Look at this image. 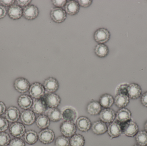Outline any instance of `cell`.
<instances>
[{"instance_id": "obj_46", "label": "cell", "mask_w": 147, "mask_h": 146, "mask_svg": "<svg viewBox=\"0 0 147 146\" xmlns=\"http://www.w3.org/2000/svg\"><path fill=\"white\" fill-rule=\"evenodd\" d=\"M144 129H145V131L147 133V121L145 123V124H144Z\"/></svg>"}, {"instance_id": "obj_6", "label": "cell", "mask_w": 147, "mask_h": 146, "mask_svg": "<svg viewBox=\"0 0 147 146\" xmlns=\"http://www.w3.org/2000/svg\"><path fill=\"white\" fill-rule=\"evenodd\" d=\"M42 98L47 106L49 108H57L61 103V98L56 93H48Z\"/></svg>"}, {"instance_id": "obj_38", "label": "cell", "mask_w": 147, "mask_h": 146, "mask_svg": "<svg viewBox=\"0 0 147 146\" xmlns=\"http://www.w3.org/2000/svg\"><path fill=\"white\" fill-rule=\"evenodd\" d=\"M9 146H26V145L22 139L15 138L10 141Z\"/></svg>"}, {"instance_id": "obj_16", "label": "cell", "mask_w": 147, "mask_h": 146, "mask_svg": "<svg viewBox=\"0 0 147 146\" xmlns=\"http://www.w3.org/2000/svg\"><path fill=\"white\" fill-rule=\"evenodd\" d=\"M43 86L45 90L49 93H53L59 88L58 81L53 77H49L45 80Z\"/></svg>"}, {"instance_id": "obj_2", "label": "cell", "mask_w": 147, "mask_h": 146, "mask_svg": "<svg viewBox=\"0 0 147 146\" xmlns=\"http://www.w3.org/2000/svg\"><path fill=\"white\" fill-rule=\"evenodd\" d=\"M44 86L39 82H34L30 86L29 89V94L34 99H39L45 95Z\"/></svg>"}, {"instance_id": "obj_29", "label": "cell", "mask_w": 147, "mask_h": 146, "mask_svg": "<svg viewBox=\"0 0 147 146\" xmlns=\"http://www.w3.org/2000/svg\"><path fill=\"white\" fill-rule=\"evenodd\" d=\"M24 139L25 141L28 145H32L38 141V135L35 131L29 130L25 133Z\"/></svg>"}, {"instance_id": "obj_25", "label": "cell", "mask_w": 147, "mask_h": 146, "mask_svg": "<svg viewBox=\"0 0 147 146\" xmlns=\"http://www.w3.org/2000/svg\"><path fill=\"white\" fill-rule=\"evenodd\" d=\"M18 104L21 109L25 110L28 109L32 105V99L28 95H21L18 98Z\"/></svg>"}, {"instance_id": "obj_19", "label": "cell", "mask_w": 147, "mask_h": 146, "mask_svg": "<svg viewBox=\"0 0 147 146\" xmlns=\"http://www.w3.org/2000/svg\"><path fill=\"white\" fill-rule=\"evenodd\" d=\"M21 120L25 125H31L35 121V115L34 112L30 110H25L21 114Z\"/></svg>"}, {"instance_id": "obj_31", "label": "cell", "mask_w": 147, "mask_h": 146, "mask_svg": "<svg viewBox=\"0 0 147 146\" xmlns=\"http://www.w3.org/2000/svg\"><path fill=\"white\" fill-rule=\"evenodd\" d=\"M36 123L39 128L45 129L50 126V119L45 115H40L36 119Z\"/></svg>"}, {"instance_id": "obj_26", "label": "cell", "mask_w": 147, "mask_h": 146, "mask_svg": "<svg viewBox=\"0 0 147 146\" xmlns=\"http://www.w3.org/2000/svg\"><path fill=\"white\" fill-rule=\"evenodd\" d=\"M129 99L127 95L117 94L115 95L114 103L118 108L120 109L125 108L129 103Z\"/></svg>"}, {"instance_id": "obj_47", "label": "cell", "mask_w": 147, "mask_h": 146, "mask_svg": "<svg viewBox=\"0 0 147 146\" xmlns=\"http://www.w3.org/2000/svg\"><path fill=\"white\" fill-rule=\"evenodd\" d=\"M133 146H141L139 145H134Z\"/></svg>"}, {"instance_id": "obj_35", "label": "cell", "mask_w": 147, "mask_h": 146, "mask_svg": "<svg viewBox=\"0 0 147 146\" xmlns=\"http://www.w3.org/2000/svg\"><path fill=\"white\" fill-rule=\"evenodd\" d=\"M10 142V137L5 132H0V146H7Z\"/></svg>"}, {"instance_id": "obj_3", "label": "cell", "mask_w": 147, "mask_h": 146, "mask_svg": "<svg viewBox=\"0 0 147 146\" xmlns=\"http://www.w3.org/2000/svg\"><path fill=\"white\" fill-rule=\"evenodd\" d=\"M110 37V33L106 28H99L94 33V40L99 44H104L107 43L109 40Z\"/></svg>"}, {"instance_id": "obj_28", "label": "cell", "mask_w": 147, "mask_h": 146, "mask_svg": "<svg viewBox=\"0 0 147 146\" xmlns=\"http://www.w3.org/2000/svg\"><path fill=\"white\" fill-rule=\"evenodd\" d=\"M101 105L97 101H92L89 103L87 106V112L91 115H96L101 111Z\"/></svg>"}, {"instance_id": "obj_24", "label": "cell", "mask_w": 147, "mask_h": 146, "mask_svg": "<svg viewBox=\"0 0 147 146\" xmlns=\"http://www.w3.org/2000/svg\"><path fill=\"white\" fill-rule=\"evenodd\" d=\"M91 128L93 133L98 135L105 133L108 130V128L105 123L101 121H97L93 123Z\"/></svg>"}, {"instance_id": "obj_1", "label": "cell", "mask_w": 147, "mask_h": 146, "mask_svg": "<svg viewBox=\"0 0 147 146\" xmlns=\"http://www.w3.org/2000/svg\"><path fill=\"white\" fill-rule=\"evenodd\" d=\"M120 124L122 133L128 137H134L139 132V126L135 122L132 120L123 123H120Z\"/></svg>"}, {"instance_id": "obj_18", "label": "cell", "mask_w": 147, "mask_h": 146, "mask_svg": "<svg viewBox=\"0 0 147 146\" xmlns=\"http://www.w3.org/2000/svg\"><path fill=\"white\" fill-rule=\"evenodd\" d=\"M132 113L128 109L123 108L119 109L116 115V121L123 123L131 120Z\"/></svg>"}, {"instance_id": "obj_4", "label": "cell", "mask_w": 147, "mask_h": 146, "mask_svg": "<svg viewBox=\"0 0 147 146\" xmlns=\"http://www.w3.org/2000/svg\"><path fill=\"white\" fill-rule=\"evenodd\" d=\"M50 15L52 20L56 23H62L67 18V13L62 8L54 7L52 9Z\"/></svg>"}, {"instance_id": "obj_23", "label": "cell", "mask_w": 147, "mask_h": 146, "mask_svg": "<svg viewBox=\"0 0 147 146\" xmlns=\"http://www.w3.org/2000/svg\"><path fill=\"white\" fill-rule=\"evenodd\" d=\"M45 114L52 121L58 122L62 118L61 111L57 108H49L47 110Z\"/></svg>"}, {"instance_id": "obj_33", "label": "cell", "mask_w": 147, "mask_h": 146, "mask_svg": "<svg viewBox=\"0 0 147 146\" xmlns=\"http://www.w3.org/2000/svg\"><path fill=\"white\" fill-rule=\"evenodd\" d=\"M136 143L141 146L147 145V133L146 131H139L135 135Z\"/></svg>"}, {"instance_id": "obj_13", "label": "cell", "mask_w": 147, "mask_h": 146, "mask_svg": "<svg viewBox=\"0 0 147 146\" xmlns=\"http://www.w3.org/2000/svg\"><path fill=\"white\" fill-rule=\"evenodd\" d=\"M107 131L111 139L119 137L122 133L121 124L116 121L110 123L108 127Z\"/></svg>"}, {"instance_id": "obj_20", "label": "cell", "mask_w": 147, "mask_h": 146, "mask_svg": "<svg viewBox=\"0 0 147 146\" xmlns=\"http://www.w3.org/2000/svg\"><path fill=\"white\" fill-rule=\"evenodd\" d=\"M76 124L79 130L83 132L89 131L92 127L91 121L86 117H80L78 118L76 121Z\"/></svg>"}, {"instance_id": "obj_21", "label": "cell", "mask_w": 147, "mask_h": 146, "mask_svg": "<svg viewBox=\"0 0 147 146\" xmlns=\"http://www.w3.org/2000/svg\"><path fill=\"white\" fill-rule=\"evenodd\" d=\"M80 7L77 1H69L67 2L65 6V10L69 15H76L79 12Z\"/></svg>"}, {"instance_id": "obj_45", "label": "cell", "mask_w": 147, "mask_h": 146, "mask_svg": "<svg viewBox=\"0 0 147 146\" xmlns=\"http://www.w3.org/2000/svg\"><path fill=\"white\" fill-rule=\"evenodd\" d=\"M6 111V106L5 104L1 101H0V116L5 113Z\"/></svg>"}, {"instance_id": "obj_34", "label": "cell", "mask_w": 147, "mask_h": 146, "mask_svg": "<svg viewBox=\"0 0 147 146\" xmlns=\"http://www.w3.org/2000/svg\"><path fill=\"white\" fill-rule=\"evenodd\" d=\"M129 84L127 83H122L117 87L115 90V95L117 94H124L128 95V87Z\"/></svg>"}, {"instance_id": "obj_37", "label": "cell", "mask_w": 147, "mask_h": 146, "mask_svg": "<svg viewBox=\"0 0 147 146\" xmlns=\"http://www.w3.org/2000/svg\"><path fill=\"white\" fill-rule=\"evenodd\" d=\"M9 127V123L6 118L0 116V132H4Z\"/></svg>"}, {"instance_id": "obj_43", "label": "cell", "mask_w": 147, "mask_h": 146, "mask_svg": "<svg viewBox=\"0 0 147 146\" xmlns=\"http://www.w3.org/2000/svg\"><path fill=\"white\" fill-rule=\"evenodd\" d=\"M141 102L143 106L147 108V91L142 95L141 97Z\"/></svg>"}, {"instance_id": "obj_10", "label": "cell", "mask_w": 147, "mask_h": 146, "mask_svg": "<svg viewBox=\"0 0 147 146\" xmlns=\"http://www.w3.org/2000/svg\"><path fill=\"white\" fill-rule=\"evenodd\" d=\"M14 87L16 91L20 93H25L29 90L30 83L27 79L22 77L17 78L13 83Z\"/></svg>"}, {"instance_id": "obj_7", "label": "cell", "mask_w": 147, "mask_h": 146, "mask_svg": "<svg viewBox=\"0 0 147 146\" xmlns=\"http://www.w3.org/2000/svg\"><path fill=\"white\" fill-rule=\"evenodd\" d=\"M9 132L13 137L20 138L26 133V128L22 123L16 122L11 124L9 128Z\"/></svg>"}, {"instance_id": "obj_15", "label": "cell", "mask_w": 147, "mask_h": 146, "mask_svg": "<svg viewBox=\"0 0 147 146\" xmlns=\"http://www.w3.org/2000/svg\"><path fill=\"white\" fill-rule=\"evenodd\" d=\"M142 95V89L140 85L136 83H131L128 87V95L129 98L138 99Z\"/></svg>"}, {"instance_id": "obj_27", "label": "cell", "mask_w": 147, "mask_h": 146, "mask_svg": "<svg viewBox=\"0 0 147 146\" xmlns=\"http://www.w3.org/2000/svg\"><path fill=\"white\" fill-rule=\"evenodd\" d=\"M115 101L113 96L108 93L102 95L99 99V103L102 107L108 109L112 106Z\"/></svg>"}, {"instance_id": "obj_39", "label": "cell", "mask_w": 147, "mask_h": 146, "mask_svg": "<svg viewBox=\"0 0 147 146\" xmlns=\"http://www.w3.org/2000/svg\"><path fill=\"white\" fill-rule=\"evenodd\" d=\"M53 4L56 7L62 8L65 7L67 1L66 0H53L51 1Z\"/></svg>"}, {"instance_id": "obj_5", "label": "cell", "mask_w": 147, "mask_h": 146, "mask_svg": "<svg viewBox=\"0 0 147 146\" xmlns=\"http://www.w3.org/2000/svg\"><path fill=\"white\" fill-rule=\"evenodd\" d=\"M60 131L63 136L72 137L76 132V125L73 122L65 121L61 124Z\"/></svg>"}, {"instance_id": "obj_32", "label": "cell", "mask_w": 147, "mask_h": 146, "mask_svg": "<svg viewBox=\"0 0 147 146\" xmlns=\"http://www.w3.org/2000/svg\"><path fill=\"white\" fill-rule=\"evenodd\" d=\"M85 143L84 138L83 135L77 134H74L70 139L71 146H84Z\"/></svg>"}, {"instance_id": "obj_22", "label": "cell", "mask_w": 147, "mask_h": 146, "mask_svg": "<svg viewBox=\"0 0 147 146\" xmlns=\"http://www.w3.org/2000/svg\"><path fill=\"white\" fill-rule=\"evenodd\" d=\"M8 14L12 19H19L23 15V10L19 5H13L9 8Z\"/></svg>"}, {"instance_id": "obj_48", "label": "cell", "mask_w": 147, "mask_h": 146, "mask_svg": "<svg viewBox=\"0 0 147 146\" xmlns=\"http://www.w3.org/2000/svg\"><path fill=\"white\" fill-rule=\"evenodd\" d=\"M146 146H147V145Z\"/></svg>"}, {"instance_id": "obj_12", "label": "cell", "mask_w": 147, "mask_h": 146, "mask_svg": "<svg viewBox=\"0 0 147 146\" xmlns=\"http://www.w3.org/2000/svg\"><path fill=\"white\" fill-rule=\"evenodd\" d=\"M116 115L114 110L108 108L101 111L99 113V118L103 122L111 123L115 120Z\"/></svg>"}, {"instance_id": "obj_14", "label": "cell", "mask_w": 147, "mask_h": 146, "mask_svg": "<svg viewBox=\"0 0 147 146\" xmlns=\"http://www.w3.org/2000/svg\"><path fill=\"white\" fill-rule=\"evenodd\" d=\"M20 111L15 106L9 107L5 111V118L9 122H16L20 117Z\"/></svg>"}, {"instance_id": "obj_17", "label": "cell", "mask_w": 147, "mask_h": 146, "mask_svg": "<svg viewBox=\"0 0 147 146\" xmlns=\"http://www.w3.org/2000/svg\"><path fill=\"white\" fill-rule=\"evenodd\" d=\"M47 106L43 98L34 99L32 105V110L34 113L38 115L44 114L47 110Z\"/></svg>"}, {"instance_id": "obj_9", "label": "cell", "mask_w": 147, "mask_h": 146, "mask_svg": "<svg viewBox=\"0 0 147 146\" xmlns=\"http://www.w3.org/2000/svg\"><path fill=\"white\" fill-rule=\"evenodd\" d=\"M38 135L40 141L44 144H51L55 139L54 132L49 129H43L40 132Z\"/></svg>"}, {"instance_id": "obj_8", "label": "cell", "mask_w": 147, "mask_h": 146, "mask_svg": "<svg viewBox=\"0 0 147 146\" xmlns=\"http://www.w3.org/2000/svg\"><path fill=\"white\" fill-rule=\"evenodd\" d=\"M62 118L66 121L74 123L77 121L78 112L76 110L71 106H66L61 110Z\"/></svg>"}, {"instance_id": "obj_11", "label": "cell", "mask_w": 147, "mask_h": 146, "mask_svg": "<svg viewBox=\"0 0 147 146\" xmlns=\"http://www.w3.org/2000/svg\"><path fill=\"white\" fill-rule=\"evenodd\" d=\"M39 11L35 5L31 4L25 7L23 10V16L28 20H32L37 18Z\"/></svg>"}, {"instance_id": "obj_42", "label": "cell", "mask_w": 147, "mask_h": 146, "mask_svg": "<svg viewBox=\"0 0 147 146\" xmlns=\"http://www.w3.org/2000/svg\"><path fill=\"white\" fill-rule=\"evenodd\" d=\"M16 1L18 5L20 7H26L30 5L32 1L31 0H17Z\"/></svg>"}, {"instance_id": "obj_40", "label": "cell", "mask_w": 147, "mask_h": 146, "mask_svg": "<svg viewBox=\"0 0 147 146\" xmlns=\"http://www.w3.org/2000/svg\"><path fill=\"white\" fill-rule=\"evenodd\" d=\"M80 6L83 7H90L92 3V0H79L78 1Z\"/></svg>"}, {"instance_id": "obj_36", "label": "cell", "mask_w": 147, "mask_h": 146, "mask_svg": "<svg viewBox=\"0 0 147 146\" xmlns=\"http://www.w3.org/2000/svg\"><path fill=\"white\" fill-rule=\"evenodd\" d=\"M70 141L67 137L60 136L58 137L55 142V146H69Z\"/></svg>"}, {"instance_id": "obj_30", "label": "cell", "mask_w": 147, "mask_h": 146, "mask_svg": "<svg viewBox=\"0 0 147 146\" xmlns=\"http://www.w3.org/2000/svg\"><path fill=\"white\" fill-rule=\"evenodd\" d=\"M94 51L98 57H105L109 55V47L104 44H98L95 47Z\"/></svg>"}, {"instance_id": "obj_44", "label": "cell", "mask_w": 147, "mask_h": 146, "mask_svg": "<svg viewBox=\"0 0 147 146\" xmlns=\"http://www.w3.org/2000/svg\"><path fill=\"white\" fill-rule=\"evenodd\" d=\"M7 14V10L4 7L0 5V19H3Z\"/></svg>"}, {"instance_id": "obj_41", "label": "cell", "mask_w": 147, "mask_h": 146, "mask_svg": "<svg viewBox=\"0 0 147 146\" xmlns=\"http://www.w3.org/2000/svg\"><path fill=\"white\" fill-rule=\"evenodd\" d=\"M15 2L14 0H1L0 3L3 7H10L13 5Z\"/></svg>"}]
</instances>
